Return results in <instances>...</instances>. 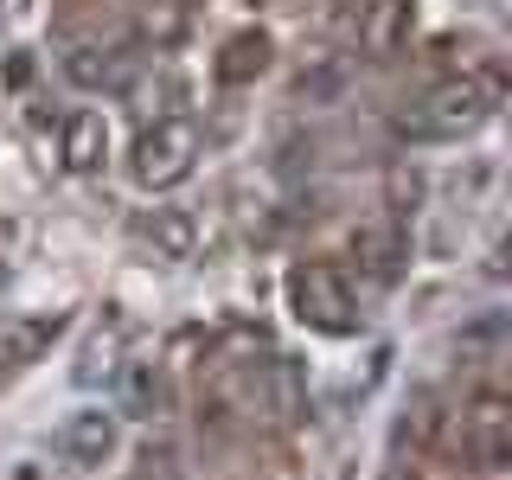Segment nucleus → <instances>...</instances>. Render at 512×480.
I'll return each instance as SVG.
<instances>
[{
	"label": "nucleus",
	"mask_w": 512,
	"mask_h": 480,
	"mask_svg": "<svg viewBox=\"0 0 512 480\" xmlns=\"http://www.w3.org/2000/svg\"><path fill=\"white\" fill-rule=\"evenodd\" d=\"M500 71H468V77H448V84H436L423 96V103L404 116V135L410 141H468L480 135L493 116H500Z\"/></svg>",
	"instance_id": "1"
},
{
	"label": "nucleus",
	"mask_w": 512,
	"mask_h": 480,
	"mask_svg": "<svg viewBox=\"0 0 512 480\" xmlns=\"http://www.w3.org/2000/svg\"><path fill=\"white\" fill-rule=\"evenodd\" d=\"M199 148L205 141H199V122L192 116H154L135 135V148H128V173H135L148 192H173L180 180H192Z\"/></svg>",
	"instance_id": "2"
},
{
	"label": "nucleus",
	"mask_w": 512,
	"mask_h": 480,
	"mask_svg": "<svg viewBox=\"0 0 512 480\" xmlns=\"http://www.w3.org/2000/svg\"><path fill=\"white\" fill-rule=\"evenodd\" d=\"M288 308H295L301 327L333 333V340H340V333H359V295H352V282L333 263L288 269Z\"/></svg>",
	"instance_id": "3"
},
{
	"label": "nucleus",
	"mask_w": 512,
	"mask_h": 480,
	"mask_svg": "<svg viewBox=\"0 0 512 480\" xmlns=\"http://www.w3.org/2000/svg\"><path fill=\"white\" fill-rule=\"evenodd\" d=\"M250 404L263 410L269 423H301V416H308V378H301V365L282 359V352H269L250 372Z\"/></svg>",
	"instance_id": "4"
},
{
	"label": "nucleus",
	"mask_w": 512,
	"mask_h": 480,
	"mask_svg": "<svg viewBox=\"0 0 512 480\" xmlns=\"http://www.w3.org/2000/svg\"><path fill=\"white\" fill-rule=\"evenodd\" d=\"M461 442H468V455L480 468H500L506 448H512V404L500 391H480L468 410H461Z\"/></svg>",
	"instance_id": "5"
},
{
	"label": "nucleus",
	"mask_w": 512,
	"mask_h": 480,
	"mask_svg": "<svg viewBox=\"0 0 512 480\" xmlns=\"http://www.w3.org/2000/svg\"><path fill=\"white\" fill-rule=\"evenodd\" d=\"M116 442H122V423H116V410H71L64 416V429H58V448H64V461L71 468H103L109 455H116Z\"/></svg>",
	"instance_id": "6"
},
{
	"label": "nucleus",
	"mask_w": 512,
	"mask_h": 480,
	"mask_svg": "<svg viewBox=\"0 0 512 480\" xmlns=\"http://www.w3.org/2000/svg\"><path fill=\"white\" fill-rule=\"evenodd\" d=\"M58 64H64V77H71L77 90H90V96L128 84V52H122L116 39H71Z\"/></svg>",
	"instance_id": "7"
},
{
	"label": "nucleus",
	"mask_w": 512,
	"mask_h": 480,
	"mask_svg": "<svg viewBox=\"0 0 512 480\" xmlns=\"http://www.w3.org/2000/svg\"><path fill=\"white\" fill-rule=\"evenodd\" d=\"M58 333H64L58 314H0V372H26L32 359L52 352Z\"/></svg>",
	"instance_id": "8"
},
{
	"label": "nucleus",
	"mask_w": 512,
	"mask_h": 480,
	"mask_svg": "<svg viewBox=\"0 0 512 480\" xmlns=\"http://www.w3.org/2000/svg\"><path fill=\"white\" fill-rule=\"evenodd\" d=\"M58 160H64V173H103V160H109V122H103V109H77V116H64Z\"/></svg>",
	"instance_id": "9"
},
{
	"label": "nucleus",
	"mask_w": 512,
	"mask_h": 480,
	"mask_svg": "<svg viewBox=\"0 0 512 480\" xmlns=\"http://www.w3.org/2000/svg\"><path fill=\"white\" fill-rule=\"evenodd\" d=\"M410 20H416V0H365L359 13V45L372 58H391L410 45Z\"/></svg>",
	"instance_id": "10"
},
{
	"label": "nucleus",
	"mask_w": 512,
	"mask_h": 480,
	"mask_svg": "<svg viewBox=\"0 0 512 480\" xmlns=\"http://www.w3.org/2000/svg\"><path fill=\"white\" fill-rule=\"evenodd\" d=\"M352 256H359V269L372 282L391 288L397 276H404V263H410V244H404V231H397V224H365V231L352 237Z\"/></svg>",
	"instance_id": "11"
},
{
	"label": "nucleus",
	"mask_w": 512,
	"mask_h": 480,
	"mask_svg": "<svg viewBox=\"0 0 512 480\" xmlns=\"http://www.w3.org/2000/svg\"><path fill=\"white\" fill-rule=\"evenodd\" d=\"M141 231H148L154 256H167V263H186V256L199 250V218H192L186 205H154Z\"/></svg>",
	"instance_id": "12"
},
{
	"label": "nucleus",
	"mask_w": 512,
	"mask_h": 480,
	"mask_svg": "<svg viewBox=\"0 0 512 480\" xmlns=\"http://www.w3.org/2000/svg\"><path fill=\"white\" fill-rule=\"evenodd\" d=\"M263 71H269V39H263V32H237V39L218 52V77H224V84H250V77H263Z\"/></svg>",
	"instance_id": "13"
},
{
	"label": "nucleus",
	"mask_w": 512,
	"mask_h": 480,
	"mask_svg": "<svg viewBox=\"0 0 512 480\" xmlns=\"http://www.w3.org/2000/svg\"><path fill=\"white\" fill-rule=\"evenodd\" d=\"M122 416H154L160 410V365L154 359H122Z\"/></svg>",
	"instance_id": "14"
},
{
	"label": "nucleus",
	"mask_w": 512,
	"mask_h": 480,
	"mask_svg": "<svg viewBox=\"0 0 512 480\" xmlns=\"http://www.w3.org/2000/svg\"><path fill=\"white\" fill-rule=\"evenodd\" d=\"M116 346H122V340H109V346L96 340V346L84 352V365H77V384H96V378H109V372H116V365H122V359H116Z\"/></svg>",
	"instance_id": "15"
},
{
	"label": "nucleus",
	"mask_w": 512,
	"mask_h": 480,
	"mask_svg": "<svg viewBox=\"0 0 512 480\" xmlns=\"http://www.w3.org/2000/svg\"><path fill=\"white\" fill-rule=\"evenodd\" d=\"M26 13H32V0H0V20H7V26L26 20Z\"/></svg>",
	"instance_id": "16"
},
{
	"label": "nucleus",
	"mask_w": 512,
	"mask_h": 480,
	"mask_svg": "<svg viewBox=\"0 0 512 480\" xmlns=\"http://www.w3.org/2000/svg\"><path fill=\"white\" fill-rule=\"evenodd\" d=\"M0 276H7V263H0Z\"/></svg>",
	"instance_id": "17"
}]
</instances>
